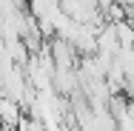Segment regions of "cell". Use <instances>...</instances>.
I'll use <instances>...</instances> for the list:
<instances>
[{"label":"cell","mask_w":134,"mask_h":131,"mask_svg":"<svg viewBox=\"0 0 134 131\" xmlns=\"http://www.w3.org/2000/svg\"><path fill=\"white\" fill-rule=\"evenodd\" d=\"M0 114H3V126H9V128L20 126V120L26 117L23 114V103L9 97V94H3V100H0Z\"/></svg>","instance_id":"1"}]
</instances>
